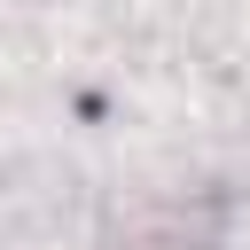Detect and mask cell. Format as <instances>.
<instances>
[{
	"instance_id": "1",
	"label": "cell",
	"mask_w": 250,
	"mask_h": 250,
	"mask_svg": "<svg viewBox=\"0 0 250 250\" xmlns=\"http://www.w3.org/2000/svg\"><path fill=\"white\" fill-rule=\"evenodd\" d=\"M227 227V203L219 195H172V203H141L109 227V250H211Z\"/></svg>"
}]
</instances>
